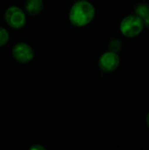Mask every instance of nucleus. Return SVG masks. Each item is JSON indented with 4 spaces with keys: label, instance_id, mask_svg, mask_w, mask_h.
Segmentation results:
<instances>
[{
    "label": "nucleus",
    "instance_id": "f257e3e1",
    "mask_svg": "<svg viewBox=\"0 0 149 150\" xmlns=\"http://www.w3.org/2000/svg\"><path fill=\"white\" fill-rule=\"evenodd\" d=\"M95 7L87 0H79L73 4L69 11L70 23L77 27H82L92 21L95 17Z\"/></svg>",
    "mask_w": 149,
    "mask_h": 150
},
{
    "label": "nucleus",
    "instance_id": "f03ea898",
    "mask_svg": "<svg viewBox=\"0 0 149 150\" xmlns=\"http://www.w3.org/2000/svg\"><path fill=\"white\" fill-rule=\"evenodd\" d=\"M144 27V21L137 15H129L120 23V32L126 37H135L139 35Z\"/></svg>",
    "mask_w": 149,
    "mask_h": 150
},
{
    "label": "nucleus",
    "instance_id": "7ed1b4c3",
    "mask_svg": "<svg viewBox=\"0 0 149 150\" xmlns=\"http://www.w3.org/2000/svg\"><path fill=\"white\" fill-rule=\"evenodd\" d=\"M4 18L6 23L12 28L19 29L22 28L26 22L25 12L17 6L9 7L4 13Z\"/></svg>",
    "mask_w": 149,
    "mask_h": 150
},
{
    "label": "nucleus",
    "instance_id": "20e7f679",
    "mask_svg": "<svg viewBox=\"0 0 149 150\" xmlns=\"http://www.w3.org/2000/svg\"><path fill=\"white\" fill-rule=\"evenodd\" d=\"M11 54L13 58L21 63L30 62L34 57V52L32 47L24 42L17 43L12 47Z\"/></svg>",
    "mask_w": 149,
    "mask_h": 150
},
{
    "label": "nucleus",
    "instance_id": "39448f33",
    "mask_svg": "<svg viewBox=\"0 0 149 150\" xmlns=\"http://www.w3.org/2000/svg\"><path fill=\"white\" fill-rule=\"evenodd\" d=\"M120 59L117 53L109 51L103 54L98 60L99 68L105 72L114 71L119 65Z\"/></svg>",
    "mask_w": 149,
    "mask_h": 150
},
{
    "label": "nucleus",
    "instance_id": "423d86ee",
    "mask_svg": "<svg viewBox=\"0 0 149 150\" xmlns=\"http://www.w3.org/2000/svg\"><path fill=\"white\" fill-rule=\"evenodd\" d=\"M25 6L26 12L32 17L39 15L43 10L42 0H26Z\"/></svg>",
    "mask_w": 149,
    "mask_h": 150
},
{
    "label": "nucleus",
    "instance_id": "0eeeda50",
    "mask_svg": "<svg viewBox=\"0 0 149 150\" xmlns=\"http://www.w3.org/2000/svg\"><path fill=\"white\" fill-rule=\"evenodd\" d=\"M135 14L144 19L149 15V5L147 4H140L135 8Z\"/></svg>",
    "mask_w": 149,
    "mask_h": 150
},
{
    "label": "nucleus",
    "instance_id": "6e6552de",
    "mask_svg": "<svg viewBox=\"0 0 149 150\" xmlns=\"http://www.w3.org/2000/svg\"><path fill=\"white\" fill-rule=\"evenodd\" d=\"M122 48V42L119 39H112L109 43V50L114 53H118Z\"/></svg>",
    "mask_w": 149,
    "mask_h": 150
},
{
    "label": "nucleus",
    "instance_id": "1a4fd4ad",
    "mask_svg": "<svg viewBox=\"0 0 149 150\" xmlns=\"http://www.w3.org/2000/svg\"><path fill=\"white\" fill-rule=\"evenodd\" d=\"M9 38L10 35L8 31L4 27H0V47L4 46L8 42Z\"/></svg>",
    "mask_w": 149,
    "mask_h": 150
},
{
    "label": "nucleus",
    "instance_id": "9d476101",
    "mask_svg": "<svg viewBox=\"0 0 149 150\" xmlns=\"http://www.w3.org/2000/svg\"><path fill=\"white\" fill-rule=\"evenodd\" d=\"M31 150H35V149H39V150H45V148L43 146H40V145H33L30 148Z\"/></svg>",
    "mask_w": 149,
    "mask_h": 150
},
{
    "label": "nucleus",
    "instance_id": "9b49d317",
    "mask_svg": "<svg viewBox=\"0 0 149 150\" xmlns=\"http://www.w3.org/2000/svg\"><path fill=\"white\" fill-rule=\"evenodd\" d=\"M143 21H144V25L149 29V15L143 19Z\"/></svg>",
    "mask_w": 149,
    "mask_h": 150
},
{
    "label": "nucleus",
    "instance_id": "f8f14e48",
    "mask_svg": "<svg viewBox=\"0 0 149 150\" xmlns=\"http://www.w3.org/2000/svg\"><path fill=\"white\" fill-rule=\"evenodd\" d=\"M147 124H148V126L149 127V113L148 114V116H147Z\"/></svg>",
    "mask_w": 149,
    "mask_h": 150
}]
</instances>
